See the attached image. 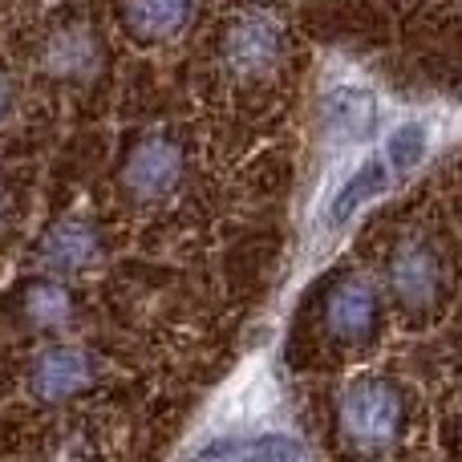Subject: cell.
<instances>
[{
	"label": "cell",
	"instance_id": "obj_13",
	"mask_svg": "<svg viewBox=\"0 0 462 462\" xmlns=\"http://www.w3.org/2000/svg\"><path fill=\"white\" fill-rule=\"evenodd\" d=\"M382 187H385V167H382V162H365V167H361L357 175L345 183V191L337 195L333 216H328V219H333V224H345V219H349L365 199H374Z\"/></svg>",
	"mask_w": 462,
	"mask_h": 462
},
{
	"label": "cell",
	"instance_id": "obj_5",
	"mask_svg": "<svg viewBox=\"0 0 462 462\" xmlns=\"http://www.w3.org/2000/svg\"><path fill=\"white\" fill-rule=\"evenodd\" d=\"M97 374H102V361L94 357L81 345H49L45 353H37L29 369V393L49 406L57 402H73L86 390H94Z\"/></svg>",
	"mask_w": 462,
	"mask_h": 462
},
{
	"label": "cell",
	"instance_id": "obj_7",
	"mask_svg": "<svg viewBox=\"0 0 462 462\" xmlns=\"http://www.w3.org/2000/svg\"><path fill=\"white\" fill-rule=\"evenodd\" d=\"M382 317V300H377V288L365 276H345L337 280V288L325 300V325L337 341H365L377 328Z\"/></svg>",
	"mask_w": 462,
	"mask_h": 462
},
{
	"label": "cell",
	"instance_id": "obj_10",
	"mask_svg": "<svg viewBox=\"0 0 462 462\" xmlns=\"http://www.w3.org/2000/svg\"><path fill=\"white\" fill-rule=\"evenodd\" d=\"M325 122L333 134L349 138V143H361V138L374 130L377 114H374V97L365 89H341L325 102Z\"/></svg>",
	"mask_w": 462,
	"mask_h": 462
},
{
	"label": "cell",
	"instance_id": "obj_6",
	"mask_svg": "<svg viewBox=\"0 0 462 462\" xmlns=\"http://www.w3.org/2000/svg\"><path fill=\"white\" fill-rule=\"evenodd\" d=\"M102 69V41L86 21H61L41 41V73L53 81L81 86Z\"/></svg>",
	"mask_w": 462,
	"mask_h": 462
},
{
	"label": "cell",
	"instance_id": "obj_14",
	"mask_svg": "<svg viewBox=\"0 0 462 462\" xmlns=\"http://www.w3.org/2000/svg\"><path fill=\"white\" fill-rule=\"evenodd\" d=\"M422 151H426V130L418 126V122H410V126H402L398 134L390 138V162L398 171H410V167H418V159H422Z\"/></svg>",
	"mask_w": 462,
	"mask_h": 462
},
{
	"label": "cell",
	"instance_id": "obj_2",
	"mask_svg": "<svg viewBox=\"0 0 462 462\" xmlns=\"http://www.w3.org/2000/svg\"><path fill=\"white\" fill-rule=\"evenodd\" d=\"M385 276H390V292L398 300V309L410 312V317H426L447 296L450 263L447 252L430 236H402L390 252Z\"/></svg>",
	"mask_w": 462,
	"mask_h": 462
},
{
	"label": "cell",
	"instance_id": "obj_16",
	"mask_svg": "<svg viewBox=\"0 0 462 462\" xmlns=\"http://www.w3.org/2000/svg\"><path fill=\"white\" fill-rule=\"evenodd\" d=\"M8 216H13V208H8V195H0V227L8 224Z\"/></svg>",
	"mask_w": 462,
	"mask_h": 462
},
{
	"label": "cell",
	"instance_id": "obj_4",
	"mask_svg": "<svg viewBox=\"0 0 462 462\" xmlns=\"http://www.w3.org/2000/svg\"><path fill=\"white\" fill-rule=\"evenodd\" d=\"M187 175V154L171 134L138 138L130 146L126 162H122V187L130 199L138 203H162L183 187Z\"/></svg>",
	"mask_w": 462,
	"mask_h": 462
},
{
	"label": "cell",
	"instance_id": "obj_15",
	"mask_svg": "<svg viewBox=\"0 0 462 462\" xmlns=\"http://www.w3.org/2000/svg\"><path fill=\"white\" fill-rule=\"evenodd\" d=\"M8 110H13V86H8V78L0 73V126H5Z\"/></svg>",
	"mask_w": 462,
	"mask_h": 462
},
{
	"label": "cell",
	"instance_id": "obj_3",
	"mask_svg": "<svg viewBox=\"0 0 462 462\" xmlns=\"http://www.w3.org/2000/svg\"><path fill=\"white\" fill-rule=\"evenodd\" d=\"M219 57H224L227 73L244 81H263L284 65L288 57V29L268 13H244L224 29L219 41Z\"/></svg>",
	"mask_w": 462,
	"mask_h": 462
},
{
	"label": "cell",
	"instance_id": "obj_11",
	"mask_svg": "<svg viewBox=\"0 0 462 462\" xmlns=\"http://www.w3.org/2000/svg\"><path fill=\"white\" fill-rule=\"evenodd\" d=\"M21 317L37 328H57L73 317V296L57 280H32L21 292Z\"/></svg>",
	"mask_w": 462,
	"mask_h": 462
},
{
	"label": "cell",
	"instance_id": "obj_12",
	"mask_svg": "<svg viewBox=\"0 0 462 462\" xmlns=\"http://www.w3.org/2000/svg\"><path fill=\"white\" fill-rule=\"evenodd\" d=\"M199 455L203 458H300L304 447L288 439H252V442H211Z\"/></svg>",
	"mask_w": 462,
	"mask_h": 462
},
{
	"label": "cell",
	"instance_id": "obj_1",
	"mask_svg": "<svg viewBox=\"0 0 462 462\" xmlns=\"http://www.w3.org/2000/svg\"><path fill=\"white\" fill-rule=\"evenodd\" d=\"M406 426V393L385 377H361L337 402V430L353 450L377 455L402 439Z\"/></svg>",
	"mask_w": 462,
	"mask_h": 462
},
{
	"label": "cell",
	"instance_id": "obj_8",
	"mask_svg": "<svg viewBox=\"0 0 462 462\" xmlns=\"http://www.w3.org/2000/svg\"><path fill=\"white\" fill-rule=\"evenodd\" d=\"M102 255V236L89 219L81 216H65L57 219L53 227L45 231L37 247V260L45 272H57V276H69V272H86L97 263Z\"/></svg>",
	"mask_w": 462,
	"mask_h": 462
},
{
	"label": "cell",
	"instance_id": "obj_9",
	"mask_svg": "<svg viewBox=\"0 0 462 462\" xmlns=\"http://www.w3.org/2000/svg\"><path fill=\"white\" fill-rule=\"evenodd\" d=\"M118 8L126 32L143 45L179 37L195 16V0H118Z\"/></svg>",
	"mask_w": 462,
	"mask_h": 462
}]
</instances>
